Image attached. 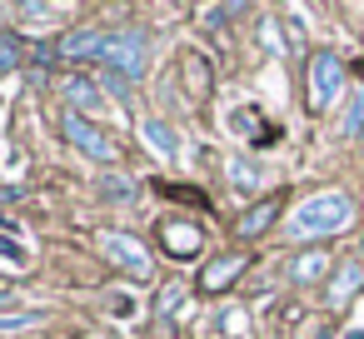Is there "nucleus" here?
<instances>
[{
  "label": "nucleus",
  "mask_w": 364,
  "mask_h": 339,
  "mask_svg": "<svg viewBox=\"0 0 364 339\" xmlns=\"http://www.w3.org/2000/svg\"><path fill=\"white\" fill-rule=\"evenodd\" d=\"M354 225V200L344 195V190H324V195H314V200H304L294 215H289V240H329V235H339V230H349Z\"/></svg>",
  "instance_id": "f257e3e1"
},
{
  "label": "nucleus",
  "mask_w": 364,
  "mask_h": 339,
  "mask_svg": "<svg viewBox=\"0 0 364 339\" xmlns=\"http://www.w3.org/2000/svg\"><path fill=\"white\" fill-rule=\"evenodd\" d=\"M150 50H155V36H150L145 26H125V31H115V36H110V45H105V55H100V65H105L115 80H140V75H145V65H150Z\"/></svg>",
  "instance_id": "f03ea898"
},
{
  "label": "nucleus",
  "mask_w": 364,
  "mask_h": 339,
  "mask_svg": "<svg viewBox=\"0 0 364 339\" xmlns=\"http://www.w3.org/2000/svg\"><path fill=\"white\" fill-rule=\"evenodd\" d=\"M304 90H309V110H329V105L339 100V90H344V60H339V55H329V50L309 55Z\"/></svg>",
  "instance_id": "7ed1b4c3"
},
{
  "label": "nucleus",
  "mask_w": 364,
  "mask_h": 339,
  "mask_svg": "<svg viewBox=\"0 0 364 339\" xmlns=\"http://www.w3.org/2000/svg\"><path fill=\"white\" fill-rule=\"evenodd\" d=\"M60 130H65V140L85 155V160H95V165H110V160H120V145L100 130V125H90L85 115H75V110H65L60 115Z\"/></svg>",
  "instance_id": "20e7f679"
},
{
  "label": "nucleus",
  "mask_w": 364,
  "mask_h": 339,
  "mask_svg": "<svg viewBox=\"0 0 364 339\" xmlns=\"http://www.w3.org/2000/svg\"><path fill=\"white\" fill-rule=\"evenodd\" d=\"M100 249H105V254H110V259H115L130 279H150V274H155L150 249H145L135 235H115V230H110V235H100Z\"/></svg>",
  "instance_id": "39448f33"
},
{
  "label": "nucleus",
  "mask_w": 364,
  "mask_h": 339,
  "mask_svg": "<svg viewBox=\"0 0 364 339\" xmlns=\"http://www.w3.org/2000/svg\"><path fill=\"white\" fill-rule=\"evenodd\" d=\"M110 36H115V31H65V36L55 41V55H60V60H100L105 45H110Z\"/></svg>",
  "instance_id": "423d86ee"
},
{
  "label": "nucleus",
  "mask_w": 364,
  "mask_h": 339,
  "mask_svg": "<svg viewBox=\"0 0 364 339\" xmlns=\"http://www.w3.org/2000/svg\"><path fill=\"white\" fill-rule=\"evenodd\" d=\"M65 100H70V110L85 115V120L105 110V90H100L95 80H85V75H70V80H65Z\"/></svg>",
  "instance_id": "0eeeda50"
},
{
  "label": "nucleus",
  "mask_w": 364,
  "mask_h": 339,
  "mask_svg": "<svg viewBox=\"0 0 364 339\" xmlns=\"http://www.w3.org/2000/svg\"><path fill=\"white\" fill-rule=\"evenodd\" d=\"M140 140H145V150H150V155H160V160H175V155H180L175 130H170L165 120H155V115H145V120H140Z\"/></svg>",
  "instance_id": "6e6552de"
},
{
  "label": "nucleus",
  "mask_w": 364,
  "mask_h": 339,
  "mask_svg": "<svg viewBox=\"0 0 364 339\" xmlns=\"http://www.w3.org/2000/svg\"><path fill=\"white\" fill-rule=\"evenodd\" d=\"M240 274H245V254H220V259L200 274V289H205V294H220V289H230Z\"/></svg>",
  "instance_id": "1a4fd4ad"
},
{
  "label": "nucleus",
  "mask_w": 364,
  "mask_h": 339,
  "mask_svg": "<svg viewBox=\"0 0 364 339\" xmlns=\"http://www.w3.org/2000/svg\"><path fill=\"white\" fill-rule=\"evenodd\" d=\"M230 185H235V190H264V185H269V170H264L259 160H250V155H235V160H230Z\"/></svg>",
  "instance_id": "9d476101"
},
{
  "label": "nucleus",
  "mask_w": 364,
  "mask_h": 339,
  "mask_svg": "<svg viewBox=\"0 0 364 339\" xmlns=\"http://www.w3.org/2000/svg\"><path fill=\"white\" fill-rule=\"evenodd\" d=\"M324 274H329V254H324V249H304V254L289 259V279H294V284H314V279H324Z\"/></svg>",
  "instance_id": "9b49d317"
},
{
  "label": "nucleus",
  "mask_w": 364,
  "mask_h": 339,
  "mask_svg": "<svg viewBox=\"0 0 364 339\" xmlns=\"http://www.w3.org/2000/svg\"><path fill=\"white\" fill-rule=\"evenodd\" d=\"M364 289V264H339V274H334V284H329V304H344V299H354Z\"/></svg>",
  "instance_id": "f8f14e48"
},
{
  "label": "nucleus",
  "mask_w": 364,
  "mask_h": 339,
  "mask_svg": "<svg viewBox=\"0 0 364 339\" xmlns=\"http://www.w3.org/2000/svg\"><path fill=\"white\" fill-rule=\"evenodd\" d=\"M274 215H279V205H274V200H259V205H250V210L240 215V225H235V230H240L245 240H255V235H264V230H269V220H274Z\"/></svg>",
  "instance_id": "ddd939ff"
},
{
  "label": "nucleus",
  "mask_w": 364,
  "mask_h": 339,
  "mask_svg": "<svg viewBox=\"0 0 364 339\" xmlns=\"http://www.w3.org/2000/svg\"><path fill=\"white\" fill-rule=\"evenodd\" d=\"M160 240H165L170 254H195V249H200V230H195V225H165Z\"/></svg>",
  "instance_id": "4468645a"
},
{
  "label": "nucleus",
  "mask_w": 364,
  "mask_h": 339,
  "mask_svg": "<svg viewBox=\"0 0 364 339\" xmlns=\"http://www.w3.org/2000/svg\"><path fill=\"white\" fill-rule=\"evenodd\" d=\"M185 85H190L200 100L210 95V60H205V55H185Z\"/></svg>",
  "instance_id": "2eb2a0df"
},
{
  "label": "nucleus",
  "mask_w": 364,
  "mask_h": 339,
  "mask_svg": "<svg viewBox=\"0 0 364 339\" xmlns=\"http://www.w3.org/2000/svg\"><path fill=\"white\" fill-rule=\"evenodd\" d=\"M36 324H41V309H0V334H21Z\"/></svg>",
  "instance_id": "dca6fc26"
},
{
  "label": "nucleus",
  "mask_w": 364,
  "mask_h": 339,
  "mask_svg": "<svg viewBox=\"0 0 364 339\" xmlns=\"http://www.w3.org/2000/svg\"><path fill=\"white\" fill-rule=\"evenodd\" d=\"M339 130H344V140H359V135H364V90H354V100H349Z\"/></svg>",
  "instance_id": "f3484780"
},
{
  "label": "nucleus",
  "mask_w": 364,
  "mask_h": 339,
  "mask_svg": "<svg viewBox=\"0 0 364 339\" xmlns=\"http://www.w3.org/2000/svg\"><path fill=\"white\" fill-rule=\"evenodd\" d=\"M21 65V41L0 31V70H16Z\"/></svg>",
  "instance_id": "a211bd4d"
},
{
  "label": "nucleus",
  "mask_w": 364,
  "mask_h": 339,
  "mask_svg": "<svg viewBox=\"0 0 364 339\" xmlns=\"http://www.w3.org/2000/svg\"><path fill=\"white\" fill-rule=\"evenodd\" d=\"M180 299H185V284H165V289H160V299H155V314H170Z\"/></svg>",
  "instance_id": "6ab92c4d"
},
{
  "label": "nucleus",
  "mask_w": 364,
  "mask_h": 339,
  "mask_svg": "<svg viewBox=\"0 0 364 339\" xmlns=\"http://www.w3.org/2000/svg\"><path fill=\"white\" fill-rule=\"evenodd\" d=\"M220 329H225V334H235V339H240V334H245V329H250V319H245V309H225V314H220Z\"/></svg>",
  "instance_id": "aec40b11"
},
{
  "label": "nucleus",
  "mask_w": 364,
  "mask_h": 339,
  "mask_svg": "<svg viewBox=\"0 0 364 339\" xmlns=\"http://www.w3.org/2000/svg\"><path fill=\"white\" fill-rule=\"evenodd\" d=\"M105 200H135V190H130V180H105Z\"/></svg>",
  "instance_id": "412c9836"
},
{
  "label": "nucleus",
  "mask_w": 364,
  "mask_h": 339,
  "mask_svg": "<svg viewBox=\"0 0 364 339\" xmlns=\"http://www.w3.org/2000/svg\"><path fill=\"white\" fill-rule=\"evenodd\" d=\"M259 41H264V50H274V55H284V41H279V31H274V21H269V26H259Z\"/></svg>",
  "instance_id": "4be33fe9"
},
{
  "label": "nucleus",
  "mask_w": 364,
  "mask_h": 339,
  "mask_svg": "<svg viewBox=\"0 0 364 339\" xmlns=\"http://www.w3.org/2000/svg\"><path fill=\"white\" fill-rule=\"evenodd\" d=\"M21 16H26V21H50L55 6H21Z\"/></svg>",
  "instance_id": "5701e85b"
},
{
  "label": "nucleus",
  "mask_w": 364,
  "mask_h": 339,
  "mask_svg": "<svg viewBox=\"0 0 364 339\" xmlns=\"http://www.w3.org/2000/svg\"><path fill=\"white\" fill-rule=\"evenodd\" d=\"M0 254H6V259H21V244H11V240H0Z\"/></svg>",
  "instance_id": "b1692460"
}]
</instances>
